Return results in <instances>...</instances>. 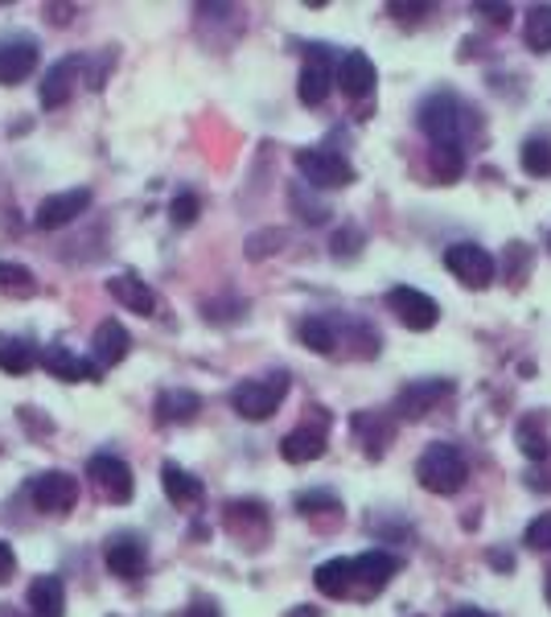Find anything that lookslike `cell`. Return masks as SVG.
Wrapping results in <instances>:
<instances>
[{"label": "cell", "mask_w": 551, "mask_h": 617, "mask_svg": "<svg viewBox=\"0 0 551 617\" xmlns=\"http://www.w3.org/2000/svg\"><path fill=\"white\" fill-rule=\"evenodd\" d=\"M296 510H301V515H317V510L338 515V510H342V498L330 494V490H301V494H296Z\"/></svg>", "instance_id": "33"}, {"label": "cell", "mask_w": 551, "mask_h": 617, "mask_svg": "<svg viewBox=\"0 0 551 617\" xmlns=\"http://www.w3.org/2000/svg\"><path fill=\"white\" fill-rule=\"evenodd\" d=\"M313 580H317V589H321L326 597L346 601V597H350V560H342V556H338V560L317 564Z\"/></svg>", "instance_id": "26"}, {"label": "cell", "mask_w": 551, "mask_h": 617, "mask_svg": "<svg viewBox=\"0 0 551 617\" xmlns=\"http://www.w3.org/2000/svg\"><path fill=\"white\" fill-rule=\"evenodd\" d=\"M177 617H222V614H219V605H215L210 597H198L189 609H182Z\"/></svg>", "instance_id": "37"}, {"label": "cell", "mask_w": 551, "mask_h": 617, "mask_svg": "<svg viewBox=\"0 0 551 617\" xmlns=\"http://www.w3.org/2000/svg\"><path fill=\"white\" fill-rule=\"evenodd\" d=\"M523 543H527L531 552H551V510L535 515L531 523H527V531H523Z\"/></svg>", "instance_id": "34"}, {"label": "cell", "mask_w": 551, "mask_h": 617, "mask_svg": "<svg viewBox=\"0 0 551 617\" xmlns=\"http://www.w3.org/2000/svg\"><path fill=\"white\" fill-rule=\"evenodd\" d=\"M87 66V58L83 54H71L62 58V62H54L50 71H46V78H41V108H62L66 99L74 95V87H78V71Z\"/></svg>", "instance_id": "17"}, {"label": "cell", "mask_w": 551, "mask_h": 617, "mask_svg": "<svg viewBox=\"0 0 551 617\" xmlns=\"http://www.w3.org/2000/svg\"><path fill=\"white\" fill-rule=\"evenodd\" d=\"M354 432L367 441L370 457H383L387 441H391V424H383V420H379V416H370V411H354Z\"/></svg>", "instance_id": "31"}, {"label": "cell", "mask_w": 551, "mask_h": 617, "mask_svg": "<svg viewBox=\"0 0 551 617\" xmlns=\"http://www.w3.org/2000/svg\"><path fill=\"white\" fill-rule=\"evenodd\" d=\"M161 486H166L169 503H173V506H198L206 498L203 482H198L189 469L173 466V461H166V466H161Z\"/></svg>", "instance_id": "23"}, {"label": "cell", "mask_w": 551, "mask_h": 617, "mask_svg": "<svg viewBox=\"0 0 551 617\" xmlns=\"http://www.w3.org/2000/svg\"><path fill=\"white\" fill-rule=\"evenodd\" d=\"M416 482H420L428 494H457L465 482H469V461H465V453L457 445H449V441H432L428 449L420 453V461H416Z\"/></svg>", "instance_id": "2"}, {"label": "cell", "mask_w": 551, "mask_h": 617, "mask_svg": "<svg viewBox=\"0 0 551 617\" xmlns=\"http://www.w3.org/2000/svg\"><path fill=\"white\" fill-rule=\"evenodd\" d=\"M313 424L305 420L296 432H289L284 441H280V457L289 461V466H309V461H317L321 453H326V429H330V416L321 408H313Z\"/></svg>", "instance_id": "8"}, {"label": "cell", "mask_w": 551, "mask_h": 617, "mask_svg": "<svg viewBox=\"0 0 551 617\" xmlns=\"http://www.w3.org/2000/svg\"><path fill=\"white\" fill-rule=\"evenodd\" d=\"M128 350H132L128 330H124L120 321H103V325L95 330V337H91V367L99 374L111 371V367H120V362L128 358Z\"/></svg>", "instance_id": "18"}, {"label": "cell", "mask_w": 551, "mask_h": 617, "mask_svg": "<svg viewBox=\"0 0 551 617\" xmlns=\"http://www.w3.org/2000/svg\"><path fill=\"white\" fill-rule=\"evenodd\" d=\"M25 605L34 617H62L66 614V589L58 577H34L29 593H25Z\"/></svg>", "instance_id": "22"}, {"label": "cell", "mask_w": 551, "mask_h": 617, "mask_svg": "<svg viewBox=\"0 0 551 617\" xmlns=\"http://www.w3.org/2000/svg\"><path fill=\"white\" fill-rule=\"evenodd\" d=\"M432 173L441 182H457L461 173H465V152L449 149V145H432Z\"/></svg>", "instance_id": "32"}, {"label": "cell", "mask_w": 551, "mask_h": 617, "mask_svg": "<svg viewBox=\"0 0 551 617\" xmlns=\"http://www.w3.org/2000/svg\"><path fill=\"white\" fill-rule=\"evenodd\" d=\"M444 268L469 288H490L494 281V256L481 244H453L444 251Z\"/></svg>", "instance_id": "10"}, {"label": "cell", "mask_w": 551, "mask_h": 617, "mask_svg": "<svg viewBox=\"0 0 551 617\" xmlns=\"http://www.w3.org/2000/svg\"><path fill=\"white\" fill-rule=\"evenodd\" d=\"M0 617H21L17 609H9V605H0Z\"/></svg>", "instance_id": "41"}, {"label": "cell", "mask_w": 551, "mask_h": 617, "mask_svg": "<svg viewBox=\"0 0 551 617\" xmlns=\"http://www.w3.org/2000/svg\"><path fill=\"white\" fill-rule=\"evenodd\" d=\"M515 445L527 461H548L551 457V420L548 411H527L515 429Z\"/></svg>", "instance_id": "19"}, {"label": "cell", "mask_w": 551, "mask_h": 617, "mask_svg": "<svg viewBox=\"0 0 551 617\" xmlns=\"http://www.w3.org/2000/svg\"><path fill=\"white\" fill-rule=\"evenodd\" d=\"M453 395V383L449 379H420V383H407L400 399H395V411L404 416V420H424L428 411L437 408L441 399Z\"/></svg>", "instance_id": "14"}, {"label": "cell", "mask_w": 551, "mask_h": 617, "mask_svg": "<svg viewBox=\"0 0 551 617\" xmlns=\"http://www.w3.org/2000/svg\"><path fill=\"white\" fill-rule=\"evenodd\" d=\"M296 334H301V342L309 346L313 355H338V330L330 325V318H305Z\"/></svg>", "instance_id": "27"}, {"label": "cell", "mask_w": 551, "mask_h": 617, "mask_svg": "<svg viewBox=\"0 0 551 617\" xmlns=\"http://www.w3.org/2000/svg\"><path fill=\"white\" fill-rule=\"evenodd\" d=\"M284 617H321V614H317L313 605H296V609H289V614H284Z\"/></svg>", "instance_id": "40"}, {"label": "cell", "mask_w": 551, "mask_h": 617, "mask_svg": "<svg viewBox=\"0 0 551 617\" xmlns=\"http://www.w3.org/2000/svg\"><path fill=\"white\" fill-rule=\"evenodd\" d=\"M284 395H289V371H272V374H264V379L240 383V387L231 392V408L240 411L243 420L259 424V420H272L276 408L284 404Z\"/></svg>", "instance_id": "3"}, {"label": "cell", "mask_w": 551, "mask_h": 617, "mask_svg": "<svg viewBox=\"0 0 551 617\" xmlns=\"http://www.w3.org/2000/svg\"><path fill=\"white\" fill-rule=\"evenodd\" d=\"M296 169L317 189H342L354 182V165H350L342 152L330 149H301L296 152Z\"/></svg>", "instance_id": "6"}, {"label": "cell", "mask_w": 551, "mask_h": 617, "mask_svg": "<svg viewBox=\"0 0 551 617\" xmlns=\"http://www.w3.org/2000/svg\"><path fill=\"white\" fill-rule=\"evenodd\" d=\"M400 572V560L383 552V547H370L363 556L350 560V597L354 601H370L387 589V580Z\"/></svg>", "instance_id": "4"}, {"label": "cell", "mask_w": 551, "mask_h": 617, "mask_svg": "<svg viewBox=\"0 0 551 617\" xmlns=\"http://www.w3.org/2000/svg\"><path fill=\"white\" fill-rule=\"evenodd\" d=\"M449 617H490L486 609H474V605H461V609H453Z\"/></svg>", "instance_id": "39"}, {"label": "cell", "mask_w": 551, "mask_h": 617, "mask_svg": "<svg viewBox=\"0 0 551 617\" xmlns=\"http://www.w3.org/2000/svg\"><path fill=\"white\" fill-rule=\"evenodd\" d=\"M13 572H17V556H13V547H9V543L0 540V584L13 577Z\"/></svg>", "instance_id": "38"}, {"label": "cell", "mask_w": 551, "mask_h": 617, "mask_svg": "<svg viewBox=\"0 0 551 617\" xmlns=\"http://www.w3.org/2000/svg\"><path fill=\"white\" fill-rule=\"evenodd\" d=\"M41 362H46V371L54 374V379H66V383H83V379H99V371L91 367V358H78L74 350H66L62 342L54 346H46L41 350Z\"/></svg>", "instance_id": "20"}, {"label": "cell", "mask_w": 551, "mask_h": 617, "mask_svg": "<svg viewBox=\"0 0 551 617\" xmlns=\"http://www.w3.org/2000/svg\"><path fill=\"white\" fill-rule=\"evenodd\" d=\"M29 498L41 515H66L78 503V482H74L66 469H46L29 482Z\"/></svg>", "instance_id": "7"}, {"label": "cell", "mask_w": 551, "mask_h": 617, "mask_svg": "<svg viewBox=\"0 0 551 617\" xmlns=\"http://www.w3.org/2000/svg\"><path fill=\"white\" fill-rule=\"evenodd\" d=\"M87 482H91L95 494H99L103 503H115V506L132 503V494H136L128 461H120V457H111V453H95L91 461H87Z\"/></svg>", "instance_id": "5"}, {"label": "cell", "mask_w": 551, "mask_h": 617, "mask_svg": "<svg viewBox=\"0 0 551 617\" xmlns=\"http://www.w3.org/2000/svg\"><path fill=\"white\" fill-rule=\"evenodd\" d=\"M387 309L404 321L407 330H416V334L432 330V325L441 321V305L428 297V293H420V288H407V284L387 293Z\"/></svg>", "instance_id": "9"}, {"label": "cell", "mask_w": 551, "mask_h": 617, "mask_svg": "<svg viewBox=\"0 0 551 617\" xmlns=\"http://www.w3.org/2000/svg\"><path fill=\"white\" fill-rule=\"evenodd\" d=\"M416 120H420V132L432 145H449V149L461 152H465V145L474 136H481V112L474 103H465L453 87H441V91L428 95L420 103V112H416Z\"/></svg>", "instance_id": "1"}, {"label": "cell", "mask_w": 551, "mask_h": 617, "mask_svg": "<svg viewBox=\"0 0 551 617\" xmlns=\"http://www.w3.org/2000/svg\"><path fill=\"white\" fill-rule=\"evenodd\" d=\"M198 411H203V399L194 392H185V387H169V392L157 395V420L161 424H185Z\"/></svg>", "instance_id": "24"}, {"label": "cell", "mask_w": 551, "mask_h": 617, "mask_svg": "<svg viewBox=\"0 0 551 617\" xmlns=\"http://www.w3.org/2000/svg\"><path fill=\"white\" fill-rule=\"evenodd\" d=\"M108 293H111L115 300H120L124 309L140 313V318H148V313L157 309V297H152V288H148V284L140 281V276H136V272H120V276H111V281H108Z\"/></svg>", "instance_id": "21"}, {"label": "cell", "mask_w": 551, "mask_h": 617, "mask_svg": "<svg viewBox=\"0 0 551 617\" xmlns=\"http://www.w3.org/2000/svg\"><path fill=\"white\" fill-rule=\"evenodd\" d=\"M543 593H548V605H551V568H548V580H543Z\"/></svg>", "instance_id": "42"}, {"label": "cell", "mask_w": 551, "mask_h": 617, "mask_svg": "<svg viewBox=\"0 0 551 617\" xmlns=\"http://www.w3.org/2000/svg\"><path fill=\"white\" fill-rule=\"evenodd\" d=\"M474 13H478V17H490L494 25H506V21L515 17V9H511V4H490V0H478V4H474Z\"/></svg>", "instance_id": "36"}, {"label": "cell", "mask_w": 551, "mask_h": 617, "mask_svg": "<svg viewBox=\"0 0 551 617\" xmlns=\"http://www.w3.org/2000/svg\"><path fill=\"white\" fill-rule=\"evenodd\" d=\"M375 83H379L375 62H370L363 50H346V54L338 58V66H333V87H342V95L367 99V95L375 91Z\"/></svg>", "instance_id": "13"}, {"label": "cell", "mask_w": 551, "mask_h": 617, "mask_svg": "<svg viewBox=\"0 0 551 617\" xmlns=\"http://www.w3.org/2000/svg\"><path fill=\"white\" fill-rule=\"evenodd\" d=\"M523 41L531 46L535 54H548L551 50V4H535L523 25Z\"/></svg>", "instance_id": "28"}, {"label": "cell", "mask_w": 551, "mask_h": 617, "mask_svg": "<svg viewBox=\"0 0 551 617\" xmlns=\"http://www.w3.org/2000/svg\"><path fill=\"white\" fill-rule=\"evenodd\" d=\"M37 362V350L29 337H17V334H0V371L4 374H25L34 371Z\"/></svg>", "instance_id": "25"}, {"label": "cell", "mask_w": 551, "mask_h": 617, "mask_svg": "<svg viewBox=\"0 0 551 617\" xmlns=\"http://www.w3.org/2000/svg\"><path fill=\"white\" fill-rule=\"evenodd\" d=\"M37 62H41V50H37L34 38H25V34L0 38V83L4 87L9 83H25L37 71Z\"/></svg>", "instance_id": "12"}, {"label": "cell", "mask_w": 551, "mask_h": 617, "mask_svg": "<svg viewBox=\"0 0 551 617\" xmlns=\"http://www.w3.org/2000/svg\"><path fill=\"white\" fill-rule=\"evenodd\" d=\"M91 189L87 186H74V189H62V194H50L46 202L37 206V214H34V226L37 231H58V226H66L74 223L87 206H91Z\"/></svg>", "instance_id": "11"}, {"label": "cell", "mask_w": 551, "mask_h": 617, "mask_svg": "<svg viewBox=\"0 0 551 617\" xmlns=\"http://www.w3.org/2000/svg\"><path fill=\"white\" fill-rule=\"evenodd\" d=\"M198 214H203V202H198L194 194H177V198H173V206H169V219H173V226H189Z\"/></svg>", "instance_id": "35"}, {"label": "cell", "mask_w": 551, "mask_h": 617, "mask_svg": "<svg viewBox=\"0 0 551 617\" xmlns=\"http://www.w3.org/2000/svg\"><path fill=\"white\" fill-rule=\"evenodd\" d=\"M518 165L527 177H551V140L548 136H531L523 152H518Z\"/></svg>", "instance_id": "30"}, {"label": "cell", "mask_w": 551, "mask_h": 617, "mask_svg": "<svg viewBox=\"0 0 551 617\" xmlns=\"http://www.w3.org/2000/svg\"><path fill=\"white\" fill-rule=\"evenodd\" d=\"M333 91V66L321 46H313V54L305 58V71H301V83H296V95L305 108H321Z\"/></svg>", "instance_id": "15"}, {"label": "cell", "mask_w": 551, "mask_h": 617, "mask_svg": "<svg viewBox=\"0 0 551 617\" xmlns=\"http://www.w3.org/2000/svg\"><path fill=\"white\" fill-rule=\"evenodd\" d=\"M0 293H4V297H17V300L34 297L37 293L34 272H29V268H21V263H13V260H0Z\"/></svg>", "instance_id": "29"}, {"label": "cell", "mask_w": 551, "mask_h": 617, "mask_svg": "<svg viewBox=\"0 0 551 617\" xmlns=\"http://www.w3.org/2000/svg\"><path fill=\"white\" fill-rule=\"evenodd\" d=\"M103 560H108V568L115 572V577L136 580L148 568V543L140 540V535H132V531H124V535H111Z\"/></svg>", "instance_id": "16"}]
</instances>
